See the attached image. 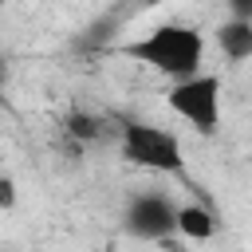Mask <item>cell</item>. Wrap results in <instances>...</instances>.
<instances>
[{
	"instance_id": "10",
	"label": "cell",
	"mask_w": 252,
	"mask_h": 252,
	"mask_svg": "<svg viewBox=\"0 0 252 252\" xmlns=\"http://www.w3.org/2000/svg\"><path fill=\"white\" fill-rule=\"evenodd\" d=\"M146 4H165V0H146Z\"/></svg>"
},
{
	"instance_id": "3",
	"label": "cell",
	"mask_w": 252,
	"mask_h": 252,
	"mask_svg": "<svg viewBox=\"0 0 252 252\" xmlns=\"http://www.w3.org/2000/svg\"><path fill=\"white\" fill-rule=\"evenodd\" d=\"M224 87H220V75L213 71H201V75H189V79H177L165 94L169 110L189 122L201 138H213L220 130V114H224V102H220Z\"/></svg>"
},
{
	"instance_id": "7",
	"label": "cell",
	"mask_w": 252,
	"mask_h": 252,
	"mask_svg": "<svg viewBox=\"0 0 252 252\" xmlns=\"http://www.w3.org/2000/svg\"><path fill=\"white\" fill-rule=\"evenodd\" d=\"M63 134L67 138H75V142H98L102 138V118L98 114H91V110H71L67 118H63Z\"/></svg>"
},
{
	"instance_id": "9",
	"label": "cell",
	"mask_w": 252,
	"mask_h": 252,
	"mask_svg": "<svg viewBox=\"0 0 252 252\" xmlns=\"http://www.w3.org/2000/svg\"><path fill=\"white\" fill-rule=\"evenodd\" d=\"M228 4V16H244V20H252V0H224Z\"/></svg>"
},
{
	"instance_id": "4",
	"label": "cell",
	"mask_w": 252,
	"mask_h": 252,
	"mask_svg": "<svg viewBox=\"0 0 252 252\" xmlns=\"http://www.w3.org/2000/svg\"><path fill=\"white\" fill-rule=\"evenodd\" d=\"M122 224L138 240H165L169 232H177V205L158 189H142V193L130 197Z\"/></svg>"
},
{
	"instance_id": "5",
	"label": "cell",
	"mask_w": 252,
	"mask_h": 252,
	"mask_svg": "<svg viewBox=\"0 0 252 252\" xmlns=\"http://www.w3.org/2000/svg\"><path fill=\"white\" fill-rule=\"evenodd\" d=\"M217 47H220V55L232 59V63L252 59V20H244V16L220 20V28H217Z\"/></svg>"
},
{
	"instance_id": "6",
	"label": "cell",
	"mask_w": 252,
	"mask_h": 252,
	"mask_svg": "<svg viewBox=\"0 0 252 252\" xmlns=\"http://www.w3.org/2000/svg\"><path fill=\"white\" fill-rule=\"evenodd\" d=\"M177 232H181L185 240L205 244V240L217 236V217H213L201 201H185V205H177Z\"/></svg>"
},
{
	"instance_id": "2",
	"label": "cell",
	"mask_w": 252,
	"mask_h": 252,
	"mask_svg": "<svg viewBox=\"0 0 252 252\" xmlns=\"http://www.w3.org/2000/svg\"><path fill=\"white\" fill-rule=\"evenodd\" d=\"M118 146H122V158L138 169H150V173H185V154H181V138L165 126H154V122H126L122 134H118Z\"/></svg>"
},
{
	"instance_id": "1",
	"label": "cell",
	"mask_w": 252,
	"mask_h": 252,
	"mask_svg": "<svg viewBox=\"0 0 252 252\" xmlns=\"http://www.w3.org/2000/svg\"><path fill=\"white\" fill-rule=\"evenodd\" d=\"M126 59L165 75V79H189V75H201V63H205V35L201 28L193 24H181V20H169V24H158L150 28L146 35L130 39L118 47Z\"/></svg>"
},
{
	"instance_id": "8",
	"label": "cell",
	"mask_w": 252,
	"mask_h": 252,
	"mask_svg": "<svg viewBox=\"0 0 252 252\" xmlns=\"http://www.w3.org/2000/svg\"><path fill=\"white\" fill-rule=\"evenodd\" d=\"M16 209V177L4 173L0 177V213H12Z\"/></svg>"
}]
</instances>
